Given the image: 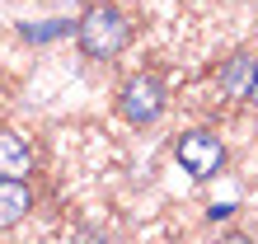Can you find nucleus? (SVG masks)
Listing matches in <instances>:
<instances>
[{
	"instance_id": "7ed1b4c3",
	"label": "nucleus",
	"mask_w": 258,
	"mask_h": 244,
	"mask_svg": "<svg viewBox=\"0 0 258 244\" xmlns=\"http://www.w3.org/2000/svg\"><path fill=\"white\" fill-rule=\"evenodd\" d=\"M117 113L132 127H150L164 113V80L160 75H136V80H127L122 94H117Z\"/></svg>"
},
{
	"instance_id": "39448f33",
	"label": "nucleus",
	"mask_w": 258,
	"mask_h": 244,
	"mask_svg": "<svg viewBox=\"0 0 258 244\" xmlns=\"http://www.w3.org/2000/svg\"><path fill=\"white\" fill-rule=\"evenodd\" d=\"M253 66H258V61H253V56H244V52H239V56H230V61H225V66L216 71V85H221V94H225V99H249Z\"/></svg>"
},
{
	"instance_id": "f257e3e1",
	"label": "nucleus",
	"mask_w": 258,
	"mask_h": 244,
	"mask_svg": "<svg viewBox=\"0 0 258 244\" xmlns=\"http://www.w3.org/2000/svg\"><path fill=\"white\" fill-rule=\"evenodd\" d=\"M75 38H80V47L85 56H99V61H108L127 47V38H132V24H127V14L117 10V5H89L80 14V24H75Z\"/></svg>"
},
{
	"instance_id": "f03ea898",
	"label": "nucleus",
	"mask_w": 258,
	"mask_h": 244,
	"mask_svg": "<svg viewBox=\"0 0 258 244\" xmlns=\"http://www.w3.org/2000/svg\"><path fill=\"white\" fill-rule=\"evenodd\" d=\"M174 160L183 164V169H188L197 183H207V178L221 174L225 146H221V136H211V132H183V136L174 141Z\"/></svg>"
},
{
	"instance_id": "423d86ee",
	"label": "nucleus",
	"mask_w": 258,
	"mask_h": 244,
	"mask_svg": "<svg viewBox=\"0 0 258 244\" xmlns=\"http://www.w3.org/2000/svg\"><path fill=\"white\" fill-rule=\"evenodd\" d=\"M33 169V150L24 146L19 132H0V178H24Z\"/></svg>"
},
{
	"instance_id": "0eeeda50",
	"label": "nucleus",
	"mask_w": 258,
	"mask_h": 244,
	"mask_svg": "<svg viewBox=\"0 0 258 244\" xmlns=\"http://www.w3.org/2000/svg\"><path fill=\"white\" fill-rule=\"evenodd\" d=\"M249 103L258 108V66H253V85H249Z\"/></svg>"
},
{
	"instance_id": "20e7f679",
	"label": "nucleus",
	"mask_w": 258,
	"mask_h": 244,
	"mask_svg": "<svg viewBox=\"0 0 258 244\" xmlns=\"http://www.w3.org/2000/svg\"><path fill=\"white\" fill-rule=\"evenodd\" d=\"M28 207H33L28 183H24V178H0V230L19 225V221L28 216Z\"/></svg>"
}]
</instances>
